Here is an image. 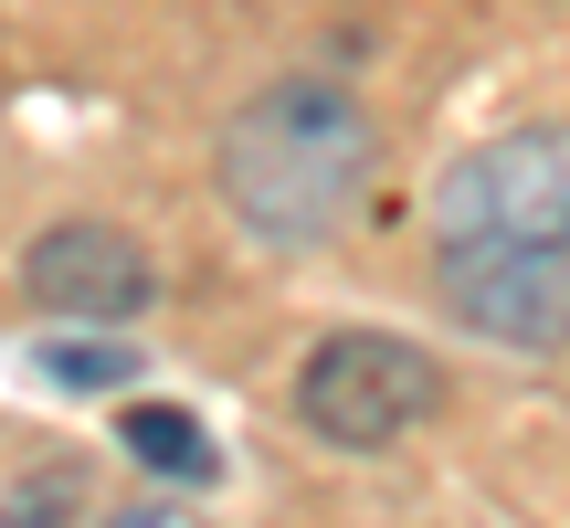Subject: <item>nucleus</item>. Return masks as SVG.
Masks as SVG:
<instances>
[{"mask_svg": "<svg viewBox=\"0 0 570 528\" xmlns=\"http://www.w3.org/2000/svg\"><path fill=\"white\" fill-rule=\"evenodd\" d=\"M212 180H223V212L265 254H317L327 233L360 223L370 180H381V127L338 75H285L223 117Z\"/></svg>", "mask_w": 570, "mask_h": 528, "instance_id": "1", "label": "nucleus"}, {"mask_svg": "<svg viewBox=\"0 0 570 528\" xmlns=\"http://www.w3.org/2000/svg\"><path fill=\"white\" fill-rule=\"evenodd\" d=\"M444 412V370L402 327H327L296 370V423L338 454H391Z\"/></svg>", "mask_w": 570, "mask_h": 528, "instance_id": "2", "label": "nucleus"}, {"mask_svg": "<svg viewBox=\"0 0 570 528\" xmlns=\"http://www.w3.org/2000/svg\"><path fill=\"white\" fill-rule=\"evenodd\" d=\"M570 244V127H508L433 180V254Z\"/></svg>", "mask_w": 570, "mask_h": 528, "instance_id": "3", "label": "nucleus"}, {"mask_svg": "<svg viewBox=\"0 0 570 528\" xmlns=\"http://www.w3.org/2000/svg\"><path fill=\"white\" fill-rule=\"evenodd\" d=\"M433 296L465 339L560 360L570 349V244H518V254H433Z\"/></svg>", "mask_w": 570, "mask_h": 528, "instance_id": "4", "label": "nucleus"}, {"mask_svg": "<svg viewBox=\"0 0 570 528\" xmlns=\"http://www.w3.org/2000/svg\"><path fill=\"white\" fill-rule=\"evenodd\" d=\"M21 296L63 327H127V317L159 306V264L117 223H53V233L21 244Z\"/></svg>", "mask_w": 570, "mask_h": 528, "instance_id": "5", "label": "nucleus"}, {"mask_svg": "<svg viewBox=\"0 0 570 528\" xmlns=\"http://www.w3.org/2000/svg\"><path fill=\"white\" fill-rule=\"evenodd\" d=\"M117 454H138L159 487H212V476H223V444H212L202 412H180V402H127L117 412Z\"/></svg>", "mask_w": 570, "mask_h": 528, "instance_id": "6", "label": "nucleus"}, {"mask_svg": "<svg viewBox=\"0 0 570 528\" xmlns=\"http://www.w3.org/2000/svg\"><path fill=\"white\" fill-rule=\"evenodd\" d=\"M32 370H42L53 391H117L127 370H138V349H127L117 327H75V339H42Z\"/></svg>", "mask_w": 570, "mask_h": 528, "instance_id": "7", "label": "nucleus"}, {"mask_svg": "<svg viewBox=\"0 0 570 528\" xmlns=\"http://www.w3.org/2000/svg\"><path fill=\"white\" fill-rule=\"evenodd\" d=\"M75 518H85L75 466H42V476H21V487L0 497V528H75Z\"/></svg>", "mask_w": 570, "mask_h": 528, "instance_id": "8", "label": "nucleus"}, {"mask_svg": "<svg viewBox=\"0 0 570 528\" xmlns=\"http://www.w3.org/2000/svg\"><path fill=\"white\" fill-rule=\"evenodd\" d=\"M96 528H212V518L180 508V497H138V508H117V518H96Z\"/></svg>", "mask_w": 570, "mask_h": 528, "instance_id": "9", "label": "nucleus"}]
</instances>
